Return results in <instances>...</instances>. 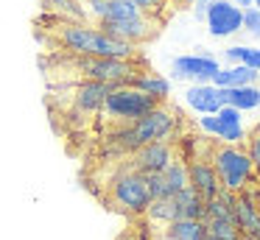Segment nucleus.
Here are the masks:
<instances>
[{"label": "nucleus", "mask_w": 260, "mask_h": 240, "mask_svg": "<svg viewBox=\"0 0 260 240\" xmlns=\"http://www.w3.org/2000/svg\"><path fill=\"white\" fill-rule=\"evenodd\" d=\"M64 64L76 73V81H101L109 87H123L132 84L135 76H140V67L135 61H123V59H92V56H68Z\"/></svg>", "instance_id": "obj_4"}, {"label": "nucleus", "mask_w": 260, "mask_h": 240, "mask_svg": "<svg viewBox=\"0 0 260 240\" xmlns=\"http://www.w3.org/2000/svg\"><path fill=\"white\" fill-rule=\"evenodd\" d=\"M218 67V59L210 53H185L171 61V78L187 84H210Z\"/></svg>", "instance_id": "obj_8"}, {"label": "nucleus", "mask_w": 260, "mask_h": 240, "mask_svg": "<svg viewBox=\"0 0 260 240\" xmlns=\"http://www.w3.org/2000/svg\"><path fill=\"white\" fill-rule=\"evenodd\" d=\"M207 162L213 165L215 176L221 182V190H226V193L238 195L243 190H249L252 184H260L243 145H224V143L213 145Z\"/></svg>", "instance_id": "obj_3"}, {"label": "nucleus", "mask_w": 260, "mask_h": 240, "mask_svg": "<svg viewBox=\"0 0 260 240\" xmlns=\"http://www.w3.org/2000/svg\"><path fill=\"white\" fill-rule=\"evenodd\" d=\"M232 3H235L238 9L243 11V9H252V6H254V0H232Z\"/></svg>", "instance_id": "obj_28"}, {"label": "nucleus", "mask_w": 260, "mask_h": 240, "mask_svg": "<svg viewBox=\"0 0 260 240\" xmlns=\"http://www.w3.org/2000/svg\"><path fill=\"white\" fill-rule=\"evenodd\" d=\"M185 167H187V187L196 190L204 201L215 198L221 193V182L207 159H190V162H185Z\"/></svg>", "instance_id": "obj_14"}, {"label": "nucleus", "mask_w": 260, "mask_h": 240, "mask_svg": "<svg viewBox=\"0 0 260 240\" xmlns=\"http://www.w3.org/2000/svg\"><path fill=\"white\" fill-rule=\"evenodd\" d=\"M174 159L176 156H174V151H171L168 143H151V145H143V148H137L135 154H132L129 170L143 173V176H148V173H162Z\"/></svg>", "instance_id": "obj_11"}, {"label": "nucleus", "mask_w": 260, "mask_h": 240, "mask_svg": "<svg viewBox=\"0 0 260 240\" xmlns=\"http://www.w3.org/2000/svg\"><path fill=\"white\" fill-rule=\"evenodd\" d=\"M185 100L193 112L199 115H215L224 104V89L213 87V84H190L185 92Z\"/></svg>", "instance_id": "obj_15"}, {"label": "nucleus", "mask_w": 260, "mask_h": 240, "mask_svg": "<svg viewBox=\"0 0 260 240\" xmlns=\"http://www.w3.org/2000/svg\"><path fill=\"white\" fill-rule=\"evenodd\" d=\"M53 39L68 56H92V59H123L135 61L137 48L129 42L104 33L98 25L84 20H59L53 28Z\"/></svg>", "instance_id": "obj_1"}, {"label": "nucleus", "mask_w": 260, "mask_h": 240, "mask_svg": "<svg viewBox=\"0 0 260 240\" xmlns=\"http://www.w3.org/2000/svg\"><path fill=\"white\" fill-rule=\"evenodd\" d=\"M204 223L202 221H187V218H179V221L168 223L165 226V237L168 240H204Z\"/></svg>", "instance_id": "obj_21"}, {"label": "nucleus", "mask_w": 260, "mask_h": 240, "mask_svg": "<svg viewBox=\"0 0 260 240\" xmlns=\"http://www.w3.org/2000/svg\"><path fill=\"white\" fill-rule=\"evenodd\" d=\"M204 25H207L210 37L215 39L235 37L241 31V9L232 0H213L207 9V17H204Z\"/></svg>", "instance_id": "obj_9"}, {"label": "nucleus", "mask_w": 260, "mask_h": 240, "mask_svg": "<svg viewBox=\"0 0 260 240\" xmlns=\"http://www.w3.org/2000/svg\"><path fill=\"white\" fill-rule=\"evenodd\" d=\"M132 87L146 92L148 98H154L157 104H165V100L171 98V81L165 76H159V73H151V70H143L140 76H135Z\"/></svg>", "instance_id": "obj_17"}, {"label": "nucleus", "mask_w": 260, "mask_h": 240, "mask_svg": "<svg viewBox=\"0 0 260 240\" xmlns=\"http://www.w3.org/2000/svg\"><path fill=\"white\" fill-rule=\"evenodd\" d=\"M252 187L235 195V201H232V218H235V226H238V232H241V237L260 240V212H257V207H254Z\"/></svg>", "instance_id": "obj_13"}, {"label": "nucleus", "mask_w": 260, "mask_h": 240, "mask_svg": "<svg viewBox=\"0 0 260 240\" xmlns=\"http://www.w3.org/2000/svg\"><path fill=\"white\" fill-rule=\"evenodd\" d=\"M213 87L218 89H235V87H249V84H257V73L249 70L243 64H230V67H218V73L213 76Z\"/></svg>", "instance_id": "obj_16"}, {"label": "nucleus", "mask_w": 260, "mask_h": 240, "mask_svg": "<svg viewBox=\"0 0 260 240\" xmlns=\"http://www.w3.org/2000/svg\"><path fill=\"white\" fill-rule=\"evenodd\" d=\"M199 126L210 137H218V143H224V145H243V140H246L243 115L238 109H232V106H221L215 115H202Z\"/></svg>", "instance_id": "obj_7"}, {"label": "nucleus", "mask_w": 260, "mask_h": 240, "mask_svg": "<svg viewBox=\"0 0 260 240\" xmlns=\"http://www.w3.org/2000/svg\"><path fill=\"white\" fill-rule=\"evenodd\" d=\"M257 100H260V87L257 84H249V87H235V89H224V104L243 112H252L257 109Z\"/></svg>", "instance_id": "obj_18"}, {"label": "nucleus", "mask_w": 260, "mask_h": 240, "mask_svg": "<svg viewBox=\"0 0 260 240\" xmlns=\"http://www.w3.org/2000/svg\"><path fill=\"white\" fill-rule=\"evenodd\" d=\"M70 104H73L76 112H84V115H92V112H101L107 95L112 92L115 87L101 81H76L70 84Z\"/></svg>", "instance_id": "obj_12"}, {"label": "nucleus", "mask_w": 260, "mask_h": 240, "mask_svg": "<svg viewBox=\"0 0 260 240\" xmlns=\"http://www.w3.org/2000/svg\"><path fill=\"white\" fill-rule=\"evenodd\" d=\"M109 201L118 207L120 212H129V215H143L146 207L151 204V193H148V184L143 173L135 170H123L109 182Z\"/></svg>", "instance_id": "obj_6"}, {"label": "nucleus", "mask_w": 260, "mask_h": 240, "mask_svg": "<svg viewBox=\"0 0 260 240\" xmlns=\"http://www.w3.org/2000/svg\"><path fill=\"white\" fill-rule=\"evenodd\" d=\"M157 25L159 20L154 17H146V14H137V17H129V20H118V22H104L98 25L104 33L120 39V42H129V45H137V42H146L157 33Z\"/></svg>", "instance_id": "obj_10"}, {"label": "nucleus", "mask_w": 260, "mask_h": 240, "mask_svg": "<svg viewBox=\"0 0 260 240\" xmlns=\"http://www.w3.org/2000/svg\"><path fill=\"white\" fill-rule=\"evenodd\" d=\"M210 3H213V0H193V17L204 22V17H207V9H210Z\"/></svg>", "instance_id": "obj_27"}, {"label": "nucleus", "mask_w": 260, "mask_h": 240, "mask_svg": "<svg viewBox=\"0 0 260 240\" xmlns=\"http://www.w3.org/2000/svg\"><path fill=\"white\" fill-rule=\"evenodd\" d=\"M257 78H260V73H257Z\"/></svg>", "instance_id": "obj_35"}, {"label": "nucleus", "mask_w": 260, "mask_h": 240, "mask_svg": "<svg viewBox=\"0 0 260 240\" xmlns=\"http://www.w3.org/2000/svg\"><path fill=\"white\" fill-rule=\"evenodd\" d=\"M241 31H246L252 39H260V11L254 6L241 11Z\"/></svg>", "instance_id": "obj_25"}, {"label": "nucleus", "mask_w": 260, "mask_h": 240, "mask_svg": "<svg viewBox=\"0 0 260 240\" xmlns=\"http://www.w3.org/2000/svg\"><path fill=\"white\" fill-rule=\"evenodd\" d=\"M254 9H257V11H260V0H254Z\"/></svg>", "instance_id": "obj_31"}, {"label": "nucleus", "mask_w": 260, "mask_h": 240, "mask_svg": "<svg viewBox=\"0 0 260 240\" xmlns=\"http://www.w3.org/2000/svg\"><path fill=\"white\" fill-rule=\"evenodd\" d=\"M252 131H257V134H260V120H257V126H254V128H252Z\"/></svg>", "instance_id": "obj_30"}, {"label": "nucleus", "mask_w": 260, "mask_h": 240, "mask_svg": "<svg viewBox=\"0 0 260 240\" xmlns=\"http://www.w3.org/2000/svg\"><path fill=\"white\" fill-rule=\"evenodd\" d=\"M132 6H135L140 14H146V17H154L157 20L159 14L165 11V6H168V0H129Z\"/></svg>", "instance_id": "obj_26"}, {"label": "nucleus", "mask_w": 260, "mask_h": 240, "mask_svg": "<svg viewBox=\"0 0 260 240\" xmlns=\"http://www.w3.org/2000/svg\"><path fill=\"white\" fill-rule=\"evenodd\" d=\"M176 3H185V6H187V3H190V6H193V0H176Z\"/></svg>", "instance_id": "obj_29"}, {"label": "nucleus", "mask_w": 260, "mask_h": 240, "mask_svg": "<svg viewBox=\"0 0 260 240\" xmlns=\"http://www.w3.org/2000/svg\"><path fill=\"white\" fill-rule=\"evenodd\" d=\"M204 240H218V237H210V234H204Z\"/></svg>", "instance_id": "obj_32"}, {"label": "nucleus", "mask_w": 260, "mask_h": 240, "mask_svg": "<svg viewBox=\"0 0 260 240\" xmlns=\"http://www.w3.org/2000/svg\"><path fill=\"white\" fill-rule=\"evenodd\" d=\"M159 179H162V184H165V195H176L179 190H185L187 187V167H185V162L174 159L162 173H159Z\"/></svg>", "instance_id": "obj_22"}, {"label": "nucleus", "mask_w": 260, "mask_h": 240, "mask_svg": "<svg viewBox=\"0 0 260 240\" xmlns=\"http://www.w3.org/2000/svg\"><path fill=\"white\" fill-rule=\"evenodd\" d=\"M143 215H148V221H154V223H162V226H168V223H174V221H179V207H176V201L171 198H151V204L146 207V212Z\"/></svg>", "instance_id": "obj_20"}, {"label": "nucleus", "mask_w": 260, "mask_h": 240, "mask_svg": "<svg viewBox=\"0 0 260 240\" xmlns=\"http://www.w3.org/2000/svg\"><path fill=\"white\" fill-rule=\"evenodd\" d=\"M171 198L176 201L182 218H187V221H204V198L196 193V190L185 187V190H179L176 195H171Z\"/></svg>", "instance_id": "obj_19"}, {"label": "nucleus", "mask_w": 260, "mask_h": 240, "mask_svg": "<svg viewBox=\"0 0 260 240\" xmlns=\"http://www.w3.org/2000/svg\"><path fill=\"white\" fill-rule=\"evenodd\" d=\"M243 148H246L249 162H252V167H254V176H257V182H260V134L249 131L246 140H243Z\"/></svg>", "instance_id": "obj_24"}, {"label": "nucleus", "mask_w": 260, "mask_h": 240, "mask_svg": "<svg viewBox=\"0 0 260 240\" xmlns=\"http://www.w3.org/2000/svg\"><path fill=\"white\" fill-rule=\"evenodd\" d=\"M257 109H260V100H257Z\"/></svg>", "instance_id": "obj_34"}, {"label": "nucleus", "mask_w": 260, "mask_h": 240, "mask_svg": "<svg viewBox=\"0 0 260 240\" xmlns=\"http://www.w3.org/2000/svg\"><path fill=\"white\" fill-rule=\"evenodd\" d=\"M204 223V232L210 237H218V240H241V232L232 221H202Z\"/></svg>", "instance_id": "obj_23"}, {"label": "nucleus", "mask_w": 260, "mask_h": 240, "mask_svg": "<svg viewBox=\"0 0 260 240\" xmlns=\"http://www.w3.org/2000/svg\"><path fill=\"white\" fill-rule=\"evenodd\" d=\"M241 240H254V237H241Z\"/></svg>", "instance_id": "obj_33"}, {"label": "nucleus", "mask_w": 260, "mask_h": 240, "mask_svg": "<svg viewBox=\"0 0 260 240\" xmlns=\"http://www.w3.org/2000/svg\"><path fill=\"white\" fill-rule=\"evenodd\" d=\"M176 123H179V115L174 109H168L165 104H157V109H151L146 117H140L132 126L118 128L115 134V145L126 154H135L137 148L151 143H168L176 131Z\"/></svg>", "instance_id": "obj_2"}, {"label": "nucleus", "mask_w": 260, "mask_h": 240, "mask_svg": "<svg viewBox=\"0 0 260 240\" xmlns=\"http://www.w3.org/2000/svg\"><path fill=\"white\" fill-rule=\"evenodd\" d=\"M151 109H157V100L148 98L140 89H135L132 84L115 87L101 106L104 117L112 120V123H120V126H132V123H137L140 117H146Z\"/></svg>", "instance_id": "obj_5"}]
</instances>
